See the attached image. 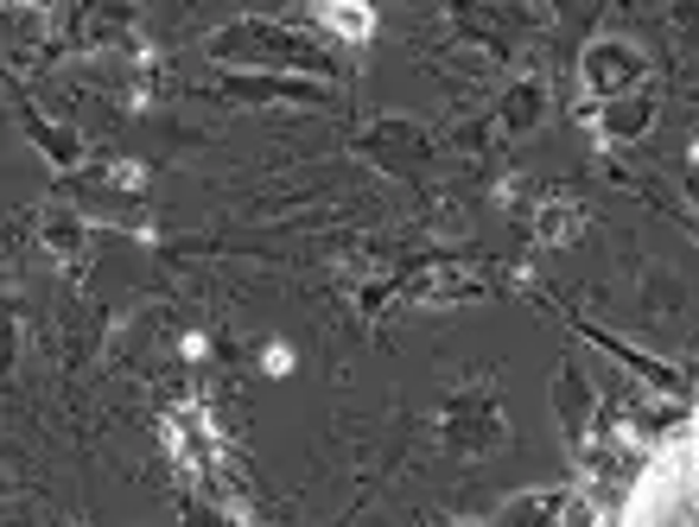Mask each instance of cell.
Returning a JSON list of instances; mask_svg holds the SVG:
<instances>
[{
  "mask_svg": "<svg viewBox=\"0 0 699 527\" xmlns=\"http://www.w3.org/2000/svg\"><path fill=\"white\" fill-rule=\"evenodd\" d=\"M541 236H553V242L579 236V210H572V203H560V210H541Z\"/></svg>",
  "mask_w": 699,
  "mask_h": 527,
  "instance_id": "7a4b0ae2",
  "label": "cell"
},
{
  "mask_svg": "<svg viewBox=\"0 0 699 527\" xmlns=\"http://www.w3.org/2000/svg\"><path fill=\"white\" fill-rule=\"evenodd\" d=\"M318 20L331 26V32H343V39H369V32H376V26H369V7H357V0H350V7H318Z\"/></svg>",
  "mask_w": 699,
  "mask_h": 527,
  "instance_id": "6da1fadb",
  "label": "cell"
}]
</instances>
